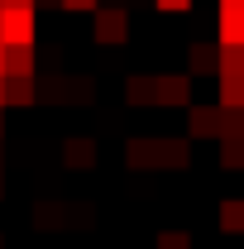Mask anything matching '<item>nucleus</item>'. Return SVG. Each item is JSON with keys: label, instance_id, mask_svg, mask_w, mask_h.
<instances>
[{"label": "nucleus", "instance_id": "nucleus-19", "mask_svg": "<svg viewBox=\"0 0 244 249\" xmlns=\"http://www.w3.org/2000/svg\"><path fill=\"white\" fill-rule=\"evenodd\" d=\"M158 10H168V15H187L192 10V0H153Z\"/></svg>", "mask_w": 244, "mask_h": 249}, {"label": "nucleus", "instance_id": "nucleus-18", "mask_svg": "<svg viewBox=\"0 0 244 249\" xmlns=\"http://www.w3.org/2000/svg\"><path fill=\"white\" fill-rule=\"evenodd\" d=\"M62 10H67V15H91L96 5H101V0H58Z\"/></svg>", "mask_w": 244, "mask_h": 249}, {"label": "nucleus", "instance_id": "nucleus-16", "mask_svg": "<svg viewBox=\"0 0 244 249\" xmlns=\"http://www.w3.org/2000/svg\"><path fill=\"white\" fill-rule=\"evenodd\" d=\"M129 168H153V139H129Z\"/></svg>", "mask_w": 244, "mask_h": 249}, {"label": "nucleus", "instance_id": "nucleus-6", "mask_svg": "<svg viewBox=\"0 0 244 249\" xmlns=\"http://www.w3.org/2000/svg\"><path fill=\"white\" fill-rule=\"evenodd\" d=\"M182 163H192L187 139H153V168H182Z\"/></svg>", "mask_w": 244, "mask_h": 249}, {"label": "nucleus", "instance_id": "nucleus-17", "mask_svg": "<svg viewBox=\"0 0 244 249\" xmlns=\"http://www.w3.org/2000/svg\"><path fill=\"white\" fill-rule=\"evenodd\" d=\"M153 249H192V235H187V230H163Z\"/></svg>", "mask_w": 244, "mask_h": 249}, {"label": "nucleus", "instance_id": "nucleus-22", "mask_svg": "<svg viewBox=\"0 0 244 249\" xmlns=\"http://www.w3.org/2000/svg\"><path fill=\"white\" fill-rule=\"evenodd\" d=\"M0 196H5V178H0Z\"/></svg>", "mask_w": 244, "mask_h": 249}, {"label": "nucleus", "instance_id": "nucleus-15", "mask_svg": "<svg viewBox=\"0 0 244 249\" xmlns=\"http://www.w3.org/2000/svg\"><path fill=\"white\" fill-rule=\"evenodd\" d=\"M34 91H29V77H10V87H5V106H29Z\"/></svg>", "mask_w": 244, "mask_h": 249}, {"label": "nucleus", "instance_id": "nucleus-8", "mask_svg": "<svg viewBox=\"0 0 244 249\" xmlns=\"http://www.w3.org/2000/svg\"><path fill=\"white\" fill-rule=\"evenodd\" d=\"M215 43H244V5L220 10V34H215Z\"/></svg>", "mask_w": 244, "mask_h": 249}, {"label": "nucleus", "instance_id": "nucleus-14", "mask_svg": "<svg viewBox=\"0 0 244 249\" xmlns=\"http://www.w3.org/2000/svg\"><path fill=\"white\" fill-rule=\"evenodd\" d=\"M220 106L225 110H244V77H220Z\"/></svg>", "mask_w": 244, "mask_h": 249}, {"label": "nucleus", "instance_id": "nucleus-1", "mask_svg": "<svg viewBox=\"0 0 244 249\" xmlns=\"http://www.w3.org/2000/svg\"><path fill=\"white\" fill-rule=\"evenodd\" d=\"M91 15H96V24H91V38H96V43L120 48L124 38H129V15H124L120 5H110V10H105V5H96Z\"/></svg>", "mask_w": 244, "mask_h": 249}, {"label": "nucleus", "instance_id": "nucleus-7", "mask_svg": "<svg viewBox=\"0 0 244 249\" xmlns=\"http://www.w3.org/2000/svg\"><path fill=\"white\" fill-rule=\"evenodd\" d=\"M220 139V168H244V129H225Z\"/></svg>", "mask_w": 244, "mask_h": 249}, {"label": "nucleus", "instance_id": "nucleus-4", "mask_svg": "<svg viewBox=\"0 0 244 249\" xmlns=\"http://www.w3.org/2000/svg\"><path fill=\"white\" fill-rule=\"evenodd\" d=\"M187 129L192 139H215L225 129V106H187Z\"/></svg>", "mask_w": 244, "mask_h": 249}, {"label": "nucleus", "instance_id": "nucleus-3", "mask_svg": "<svg viewBox=\"0 0 244 249\" xmlns=\"http://www.w3.org/2000/svg\"><path fill=\"white\" fill-rule=\"evenodd\" d=\"M0 43H34V5H0Z\"/></svg>", "mask_w": 244, "mask_h": 249}, {"label": "nucleus", "instance_id": "nucleus-13", "mask_svg": "<svg viewBox=\"0 0 244 249\" xmlns=\"http://www.w3.org/2000/svg\"><path fill=\"white\" fill-rule=\"evenodd\" d=\"M124 101L129 106H153V77H129L124 82Z\"/></svg>", "mask_w": 244, "mask_h": 249}, {"label": "nucleus", "instance_id": "nucleus-12", "mask_svg": "<svg viewBox=\"0 0 244 249\" xmlns=\"http://www.w3.org/2000/svg\"><path fill=\"white\" fill-rule=\"evenodd\" d=\"M215 58H220V43H196V48H192V77H196V72H215Z\"/></svg>", "mask_w": 244, "mask_h": 249}, {"label": "nucleus", "instance_id": "nucleus-5", "mask_svg": "<svg viewBox=\"0 0 244 249\" xmlns=\"http://www.w3.org/2000/svg\"><path fill=\"white\" fill-rule=\"evenodd\" d=\"M5 77H29L34 82V43H0Z\"/></svg>", "mask_w": 244, "mask_h": 249}, {"label": "nucleus", "instance_id": "nucleus-24", "mask_svg": "<svg viewBox=\"0 0 244 249\" xmlns=\"http://www.w3.org/2000/svg\"><path fill=\"white\" fill-rule=\"evenodd\" d=\"M0 249H5V240H0Z\"/></svg>", "mask_w": 244, "mask_h": 249}, {"label": "nucleus", "instance_id": "nucleus-23", "mask_svg": "<svg viewBox=\"0 0 244 249\" xmlns=\"http://www.w3.org/2000/svg\"><path fill=\"white\" fill-rule=\"evenodd\" d=\"M0 77H5V62H0Z\"/></svg>", "mask_w": 244, "mask_h": 249}, {"label": "nucleus", "instance_id": "nucleus-10", "mask_svg": "<svg viewBox=\"0 0 244 249\" xmlns=\"http://www.w3.org/2000/svg\"><path fill=\"white\" fill-rule=\"evenodd\" d=\"M215 72H220V77H244V43H220Z\"/></svg>", "mask_w": 244, "mask_h": 249}, {"label": "nucleus", "instance_id": "nucleus-21", "mask_svg": "<svg viewBox=\"0 0 244 249\" xmlns=\"http://www.w3.org/2000/svg\"><path fill=\"white\" fill-rule=\"evenodd\" d=\"M0 134H5V106H0Z\"/></svg>", "mask_w": 244, "mask_h": 249}, {"label": "nucleus", "instance_id": "nucleus-11", "mask_svg": "<svg viewBox=\"0 0 244 249\" xmlns=\"http://www.w3.org/2000/svg\"><path fill=\"white\" fill-rule=\"evenodd\" d=\"M220 230L225 235H244V196H225L220 201Z\"/></svg>", "mask_w": 244, "mask_h": 249}, {"label": "nucleus", "instance_id": "nucleus-20", "mask_svg": "<svg viewBox=\"0 0 244 249\" xmlns=\"http://www.w3.org/2000/svg\"><path fill=\"white\" fill-rule=\"evenodd\" d=\"M235 5H244V0H220V10H235Z\"/></svg>", "mask_w": 244, "mask_h": 249}, {"label": "nucleus", "instance_id": "nucleus-9", "mask_svg": "<svg viewBox=\"0 0 244 249\" xmlns=\"http://www.w3.org/2000/svg\"><path fill=\"white\" fill-rule=\"evenodd\" d=\"M62 163H67V168H91L96 163V144L91 139H67V144H62Z\"/></svg>", "mask_w": 244, "mask_h": 249}, {"label": "nucleus", "instance_id": "nucleus-2", "mask_svg": "<svg viewBox=\"0 0 244 249\" xmlns=\"http://www.w3.org/2000/svg\"><path fill=\"white\" fill-rule=\"evenodd\" d=\"M187 101H192V72L153 77V106H163V110H182Z\"/></svg>", "mask_w": 244, "mask_h": 249}]
</instances>
